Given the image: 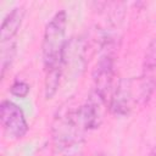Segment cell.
Segmentation results:
<instances>
[{
    "label": "cell",
    "mask_w": 156,
    "mask_h": 156,
    "mask_svg": "<svg viewBox=\"0 0 156 156\" xmlns=\"http://www.w3.org/2000/svg\"><path fill=\"white\" fill-rule=\"evenodd\" d=\"M24 17V9L22 6H17L12 9L2 20L0 28V39L1 44L13 41V38L18 33L22 21Z\"/></svg>",
    "instance_id": "6"
},
{
    "label": "cell",
    "mask_w": 156,
    "mask_h": 156,
    "mask_svg": "<svg viewBox=\"0 0 156 156\" xmlns=\"http://www.w3.org/2000/svg\"><path fill=\"white\" fill-rule=\"evenodd\" d=\"M29 85L23 80H15L10 88V91L12 95L17 98H26L29 93Z\"/></svg>",
    "instance_id": "9"
},
{
    "label": "cell",
    "mask_w": 156,
    "mask_h": 156,
    "mask_svg": "<svg viewBox=\"0 0 156 156\" xmlns=\"http://www.w3.org/2000/svg\"><path fill=\"white\" fill-rule=\"evenodd\" d=\"M63 69H52V71H46L45 72V99H52L54 95L57 93L58 87H60V82H61V77H62Z\"/></svg>",
    "instance_id": "7"
},
{
    "label": "cell",
    "mask_w": 156,
    "mask_h": 156,
    "mask_svg": "<svg viewBox=\"0 0 156 156\" xmlns=\"http://www.w3.org/2000/svg\"><path fill=\"white\" fill-rule=\"evenodd\" d=\"M2 45V51H1V77L5 76L6 69L10 68V66L12 65L15 54H16V43L15 41H10V43H5L1 44Z\"/></svg>",
    "instance_id": "8"
},
{
    "label": "cell",
    "mask_w": 156,
    "mask_h": 156,
    "mask_svg": "<svg viewBox=\"0 0 156 156\" xmlns=\"http://www.w3.org/2000/svg\"><path fill=\"white\" fill-rule=\"evenodd\" d=\"M66 26L67 15L63 10L57 11L45 26L41 43L43 63L45 72L52 69H65L63 54L67 44Z\"/></svg>",
    "instance_id": "2"
},
{
    "label": "cell",
    "mask_w": 156,
    "mask_h": 156,
    "mask_svg": "<svg viewBox=\"0 0 156 156\" xmlns=\"http://www.w3.org/2000/svg\"><path fill=\"white\" fill-rule=\"evenodd\" d=\"M150 156H156V149H155V150H154V151L150 154Z\"/></svg>",
    "instance_id": "11"
},
{
    "label": "cell",
    "mask_w": 156,
    "mask_h": 156,
    "mask_svg": "<svg viewBox=\"0 0 156 156\" xmlns=\"http://www.w3.org/2000/svg\"><path fill=\"white\" fill-rule=\"evenodd\" d=\"M102 52L93 71L94 93L107 102L113 93L115 80V41L110 37L102 43Z\"/></svg>",
    "instance_id": "4"
},
{
    "label": "cell",
    "mask_w": 156,
    "mask_h": 156,
    "mask_svg": "<svg viewBox=\"0 0 156 156\" xmlns=\"http://www.w3.org/2000/svg\"><path fill=\"white\" fill-rule=\"evenodd\" d=\"M155 88V82L149 76L140 78H126L122 79L110 99V110L116 116L129 115L135 105L145 104L151 96Z\"/></svg>",
    "instance_id": "1"
},
{
    "label": "cell",
    "mask_w": 156,
    "mask_h": 156,
    "mask_svg": "<svg viewBox=\"0 0 156 156\" xmlns=\"http://www.w3.org/2000/svg\"><path fill=\"white\" fill-rule=\"evenodd\" d=\"M85 132L87 129L83 123L80 108L79 107L62 108L55 116L51 128V135H52V143L55 150L61 152L69 149L80 140V138Z\"/></svg>",
    "instance_id": "3"
},
{
    "label": "cell",
    "mask_w": 156,
    "mask_h": 156,
    "mask_svg": "<svg viewBox=\"0 0 156 156\" xmlns=\"http://www.w3.org/2000/svg\"><path fill=\"white\" fill-rule=\"evenodd\" d=\"M0 123L4 130V134L12 140L22 139L27 134L29 128L22 108L10 100L1 101Z\"/></svg>",
    "instance_id": "5"
},
{
    "label": "cell",
    "mask_w": 156,
    "mask_h": 156,
    "mask_svg": "<svg viewBox=\"0 0 156 156\" xmlns=\"http://www.w3.org/2000/svg\"><path fill=\"white\" fill-rule=\"evenodd\" d=\"M156 68V39L150 45L149 51L145 56V71L150 72Z\"/></svg>",
    "instance_id": "10"
}]
</instances>
